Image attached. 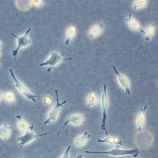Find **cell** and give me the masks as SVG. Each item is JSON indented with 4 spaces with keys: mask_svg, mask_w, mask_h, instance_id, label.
<instances>
[{
    "mask_svg": "<svg viewBox=\"0 0 158 158\" xmlns=\"http://www.w3.org/2000/svg\"><path fill=\"white\" fill-rule=\"evenodd\" d=\"M85 153L87 154H106L109 156H128L131 155L134 158H136L140 151L137 148H135L132 149H120L118 148H113L111 150L104 151H85Z\"/></svg>",
    "mask_w": 158,
    "mask_h": 158,
    "instance_id": "cell-1",
    "label": "cell"
},
{
    "mask_svg": "<svg viewBox=\"0 0 158 158\" xmlns=\"http://www.w3.org/2000/svg\"><path fill=\"white\" fill-rule=\"evenodd\" d=\"M9 72H10L11 77L13 79V81L15 84V87L18 88V90L21 93V94L23 95L25 97L27 98L28 99L32 100L33 102L35 103L36 98L39 97L38 95L33 94L32 93L30 92L29 90L23 83H21L18 79L16 78V77H15V75L13 71L11 69H9Z\"/></svg>",
    "mask_w": 158,
    "mask_h": 158,
    "instance_id": "cell-2",
    "label": "cell"
},
{
    "mask_svg": "<svg viewBox=\"0 0 158 158\" xmlns=\"http://www.w3.org/2000/svg\"><path fill=\"white\" fill-rule=\"evenodd\" d=\"M31 31H32L31 28L29 27L26 31V33L23 36L21 37L16 36L15 34L11 33V35L15 37L18 39V46L16 47V49L12 51L13 56H15V60H16V59H17V56H18L19 51L20 49L21 48L27 46L32 42V41L30 39L28 38V35L30 34V33L31 32Z\"/></svg>",
    "mask_w": 158,
    "mask_h": 158,
    "instance_id": "cell-3",
    "label": "cell"
},
{
    "mask_svg": "<svg viewBox=\"0 0 158 158\" xmlns=\"http://www.w3.org/2000/svg\"><path fill=\"white\" fill-rule=\"evenodd\" d=\"M65 53L60 55H59L58 52H52L51 53V57L50 59H48L47 61L41 63L40 64V66L41 67H43L44 66H48L49 68L48 69V72H50L51 69L54 68L55 66H56L58 63L60 62L61 61H67V60H71V58H65L64 59L63 58Z\"/></svg>",
    "mask_w": 158,
    "mask_h": 158,
    "instance_id": "cell-4",
    "label": "cell"
},
{
    "mask_svg": "<svg viewBox=\"0 0 158 158\" xmlns=\"http://www.w3.org/2000/svg\"><path fill=\"white\" fill-rule=\"evenodd\" d=\"M33 125L32 126L31 129H29L26 132H25L23 135L18 138V140L20 141V143H19V146H20L21 147H23V146L27 145V143H29L30 142L36 138L48 135V133H47L42 134H35L33 131Z\"/></svg>",
    "mask_w": 158,
    "mask_h": 158,
    "instance_id": "cell-5",
    "label": "cell"
},
{
    "mask_svg": "<svg viewBox=\"0 0 158 158\" xmlns=\"http://www.w3.org/2000/svg\"><path fill=\"white\" fill-rule=\"evenodd\" d=\"M108 98L107 95V90H106V84L104 85V89L103 92V94L102 96V106L103 109V119H102V124H101V130H104L106 132V135H108V132L106 128V111L108 108Z\"/></svg>",
    "mask_w": 158,
    "mask_h": 158,
    "instance_id": "cell-6",
    "label": "cell"
},
{
    "mask_svg": "<svg viewBox=\"0 0 158 158\" xmlns=\"http://www.w3.org/2000/svg\"><path fill=\"white\" fill-rule=\"evenodd\" d=\"M55 93L56 94V105L53 108H52L51 110L50 111V113H48V116L45 122H44V124H48L51 122H55L56 121L58 118V116L59 114V110L61 106L64 104L67 103V100H65L63 102L60 103L59 102V95H58V90H55Z\"/></svg>",
    "mask_w": 158,
    "mask_h": 158,
    "instance_id": "cell-7",
    "label": "cell"
},
{
    "mask_svg": "<svg viewBox=\"0 0 158 158\" xmlns=\"http://www.w3.org/2000/svg\"><path fill=\"white\" fill-rule=\"evenodd\" d=\"M113 68L114 72H115L116 74L118 75V79L120 85H121L123 88H124V90H126V94H131V92L130 88H129V81L128 78L123 75L120 74V72L117 70L115 66H113Z\"/></svg>",
    "mask_w": 158,
    "mask_h": 158,
    "instance_id": "cell-8",
    "label": "cell"
},
{
    "mask_svg": "<svg viewBox=\"0 0 158 158\" xmlns=\"http://www.w3.org/2000/svg\"><path fill=\"white\" fill-rule=\"evenodd\" d=\"M84 117L82 114L76 113V114L71 115L68 118L66 121L64 123L63 128L69 123H72L75 125H79L84 122Z\"/></svg>",
    "mask_w": 158,
    "mask_h": 158,
    "instance_id": "cell-9",
    "label": "cell"
},
{
    "mask_svg": "<svg viewBox=\"0 0 158 158\" xmlns=\"http://www.w3.org/2000/svg\"><path fill=\"white\" fill-rule=\"evenodd\" d=\"M12 129V126L7 123H4L2 125L0 126V138L7 141L10 135Z\"/></svg>",
    "mask_w": 158,
    "mask_h": 158,
    "instance_id": "cell-10",
    "label": "cell"
},
{
    "mask_svg": "<svg viewBox=\"0 0 158 158\" xmlns=\"http://www.w3.org/2000/svg\"><path fill=\"white\" fill-rule=\"evenodd\" d=\"M127 22H128L129 26H131L132 29H135V30H137L141 32L143 34H146V32L142 29L141 26H140V24L138 23L137 21L135 19L133 18V16L131 15V14H129V15L128 18L126 19Z\"/></svg>",
    "mask_w": 158,
    "mask_h": 158,
    "instance_id": "cell-11",
    "label": "cell"
},
{
    "mask_svg": "<svg viewBox=\"0 0 158 158\" xmlns=\"http://www.w3.org/2000/svg\"><path fill=\"white\" fill-rule=\"evenodd\" d=\"M147 108V106H145L143 108H141L140 113L137 117V121H136V124L138 126V130L141 133L142 131V126H143L144 123H145V111L146 110Z\"/></svg>",
    "mask_w": 158,
    "mask_h": 158,
    "instance_id": "cell-12",
    "label": "cell"
},
{
    "mask_svg": "<svg viewBox=\"0 0 158 158\" xmlns=\"http://www.w3.org/2000/svg\"><path fill=\"white\" fill-rule=\"evenodd\" d=\"M97 142L101 143H106L109 145H118L121 146L122 141L120 140L118 138H116L114 136H108L104 139H98Z\"/></svg>",
    "mask_w": 158,
    "mask_h": 158,
    "instance_id": "cell-13",
    "label": "cell"
},
{
    "mask_svg": "<svg viewBox=\"0 0 158 158\" xmlns=\"http://www.w3.org/2000/svg\"><path fill=\"white\" fill-rule=\"evenodd\" d=\"M91 135L89 134L85 131L81 135L76 138L74 141V144L77 147H82L85 144L87 141L90 138Z\"/></svg>",
    "mask_w": 158,
    "mask_h": 158,
    "instance_id": "cell-14",
    "label": "cell"
},
{
    "mask_svg": "<svg viewBox=\"0 0 158 158\" xmlns=\"http://www.w3.org/2000/svg\"><path fill=\"white\" fill-rule=\"evenodd\" d=\"M16 117L19 120L18 127V129H19L20 131L25 133L32 128L33 125H29L27 122L23 119V116L17 115Z\"/></svg>",
    "mask_w": 158,
    "mask_h": 158,
    "instance_id": "cell-15",
    "label": "cell"
},
{
    "mask_svg": "<svg viewBox=\"0 0 158 158\" xmlns=\"http://www.w3.org/2000/svg\"><path fill=\"white\" fill-rule=\"evenodd\" d=\"M103 29V26L101 24H98L97 25H95L91 28L89 33V37L91 38H93L98 36L101 33Z\"/></svg>",
    "mask_w": 158,
    "mask_h": 158,
    "instance_id": "cell-16",
    "label": "cell"
},
{
    "mask_svg": "<svg viewBox=\"0 0 158 158\" xmlns=\"http://www.w3.org/2000/svg\"><path fill=\"white\" fill-rule=\"evenodd\" d=\"M97 103V98L95 93L92 92H89V95L88 98V106L86 110H88L90 106H93L94 108H96Z\"/></svg>",
    "mask_w": 158,
    "mask_h": 158,
    "instance_id": "cell-17",
    "label": "cell"
},
{
    "mask_svg": "<svg viewBox=\"0 0 158 158\" xmlns=\"http://www.w3.org/2000/svg\"><path fill=\"white\" fill-rule=\"evenodd\" d=\"M76 34V29L74 26H71L69 27L68 29L67 32V38L65 41V45H68L70 43V41L71 40V39L73 38V37L75 36Z\"/></svg>",
    "mask_w": 158,
    "mask_h": 158,
    "instance_id": "cell-18",
    "label": "cell"
},
{
    "mask_svg": "<svg viewBox=\"0 0 158 158\" xmlns=\"http://www.w3.org/2000/svg\"><path fill=\"white\" fill-rule=\"evenodd\" d=\"M156 23L152 24L151 25H150L149 26L147 27V32H146V34H147V37L145 38V40L147 42L150 41V39L152 37L153 35L155 32V27H156Z\"/></svg>",
    "mask_w": 158,
    "mask_h": 158,
    "instance_id": "cell-19",
    "label": "cell"
},
{
    "mask_svg": "<svg viewBox=\"0 0 158 158\" xmlns=\"http://www.w3.org/2000/svg\"><path fill=\"white\" fill-rule=\"evenodd\" d=\"M145 3H146V1H136L134 6V9L135 10L138 8L145 6Z\"/></svg>",
    "mask_w": 158,
    "mask_h": 158,
    "instance_id": "cell-20",
    "label": "cell"
},
{
    "mask_svg": "<svg viewBox=\"0 0 158 158\" xmlns=\"http://www.w3.org/2000/svg\"><path fill=\"white\" fill-rule=\"evenodd\" d=\"M5 99L8 102H13L14 100V97L12 93L8 92L5 94Z\"/></svg>",
    "mask_w": 158,
    "mask_h": 158,
    "instance_id": "cell-21",
    "label": "cell"
},
{
    "mask_svg": "<svg viewBox=\"0 0 158 158\" xmlns=\"http://www.w3.org/2000/svg\"><path fill=\"white\" fill-rule=\"evenodd\" d=\"M71 149V146H69L68 148H67V149H66L65 151L63 156L61 157V158H70L69 152H70Z\"/></svg>",
    "mask_w": 158,
    "mask_h": 158,
    "instance_id": "cell-22",
    "label": "cell"
},
{
    "mask_svg": "<svg viewBox=\"0 0 158 158\" xmlns=\"http://www.w3.org/2000/svg\"><path fill=\"white\" fill-rule=\"evenodd\" d=\"M52 100L50 97L48 96H46L45 98V103L46 104H48V105H50V104L52 103Z\"/></svg>",
    "mask_w": 158,
    "mask_h": 158,
    "instance_id": "cell-23",
    "label": "cell"
},
{
    "mask_svg": "<svg viewBox=\"0 0 158 158\" xmlns=\"http://www.w3.org/2000/svg\"><path fill=\"white\" fill-rule=\"evenodd\" d=\"M84 158L83 156L81 154H79L78 156H77V158Z\"/></svg>",
    "mask_w": 158,
    "mask_h": 158,
    "instance_id": "cell-24",
    "label": "cell"
},
{
    "mask_svg": "<svg viewBox=\"0 0 158 158\" xmlns=\"http://www.w3.org/2000/svg\"><path fill=\"white\" fill-rule=\"evenodd\" d=\"M2 92L0 90V100L2 99Z\"/></svg>",
    "mask_w": 158,
    "mask_h": 158,
    "instance_id": "cell-25",
    "label": "cell"
},
{
    "mask_svg": "<svg viewBox=\"0 0 158 158\" xmlns=\"http://www.w3.org/2000/svg\"><path fill=\"white\" fill-rule=\"evenodd\" d=\"M19 158H25L23 156H21V155H20V156H19Z\"/></svg>",
    "mask_w": 158,
    "mask_h": 158,
    "instance_id": "cell-26",
    "label": "cell"
},
{
    "mask_svg": "<svg viewBox=\"0 0 158 158\" xmlns=\"http://www.w3.org/2000/svg\"><path fill=\"white\" fill-rule=\"evenodd\" d=\"M1 46H2V43L0 42V47H1Z\"/></svg>",
    "mask_w": 158,
    "mask_h": 158,
    "instance_id": "cell-27",
    "label": "cell"
}]
</instances>
